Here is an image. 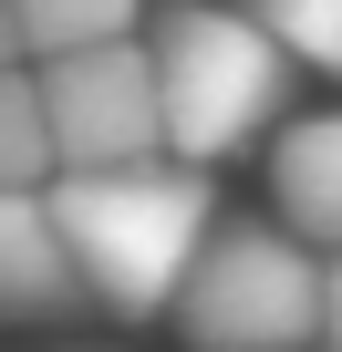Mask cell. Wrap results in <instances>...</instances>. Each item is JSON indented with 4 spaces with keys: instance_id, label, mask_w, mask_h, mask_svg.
Segmentation results:
<instances>
[{
    "instance_id": "obj_1",
    "label": "cell",
    "mask_w": 342,
    "mask_h": 352,
    "mask_svg": "<svg viewBox=\"0 0 342 352\" xmlns=\"http://www.w3.org/2000/svg\"><path fill=\"white\" fill-rule=\"evenodd\" d=\"M52 218L94 280V300L114 321H156V311H177L197 259H208V166H114V176H63L52 187Z\"/></svg>"
},
{
    "instance_id": "obj_2",
    "label": "cell",
    "mask_w": 342,
    "mask_h": 352,
    "mask_svg": "<svg viewBox=\"0 0 342 352\" xmlns=\"http://www.w3.org/2000/svg\"><path fill=\"white\" fill-rule=\"evenodd\" d=\"M290 42L259 21V11H208V0H187V11H166L156 32V83H166V145H177V166H218L239 155L259 124H280L290 104Z\"/></svg>"
},
{
    "instance_id": "obj_3",
    "label": "cell",
    "mask_w": 342,
    "mask_h": 352,
    "mask_svg": "<svg viewBox=\"0 0 342 352\" xmlns=\"http://www.w3.org/2000/svg\"><path fill=\"white\" fill-rule=\"evenodd\" d=\"M177 331L197 352H301L311 331H332V270L290 239V228H218Z\"/></svg>"
},
{
    "instance_id": "obj_4",
    "label": "cell",
    "mask_w": 342,
    "mask_h": 352,
    "mask_svg": "<svg viewBox=\"0 0 342 352\" xmlns=\"http://www.w3.org/2000/svg\"><path fill=\"white\" fill-rule=\"evenodd\" d=\"M42 104H52V145L63 176H114V166H166V83H156V42H104V52H63L42 63Z\"/></svg>"
},
{
    "instance_id": "obj_5",
    "label": "cell",
    "mask_w": 342,
    "mask_h": 352,
    "mask_svg": "<svg viewBox=\"0 0 342 352\" xmlns=\"http://www.w3.org/2000/svg\"><path fill=\"white\" fill-rule=\"evenodd\" d=\"M0 300H11L21 321H63V311L94 300V280H83V259H73V239L52 218V197H0Z\"/></svg>"
},
{
    "instance_id": "obj_6",
    "label": "cell",
    "mask_w": 342,
    "mask_h": 352,
    "mask_svg": "<svg viewBox=\"0 0 342 352\" xmlns=\"http://www.w3.org/2000/svg\"><path fill=\"white\" fill-rule=\"evenodd\" d=\"M270 197L301 239H321L342 259V114H311L270 145Z\"/></svg>"
},
{
    "instance_id": "obj_7",
    "label": "cell",
    "mask_w": 342,
    "mask_h": 352,
    "mask_svg": "<svg viewBox=\"0 0 342 352\" xmlns=\"http://www.w3.org/2000/svg\"><path fill=\"white\" fill-rule=\"evenodd\" d=\"M63 187V145H52V104H42V63L0 73V197H52Z\"/></svg>"
},
{
    "instance_id": "obj_8",
    "label": "cell",
    "mask_w": 342,
    "mask_h": 352,
    "mask_svg": "<svg viewBox=\"0 0 342 352\" xmlns=\"http://www.w3.org/2000/svg\"><path fill=\"white\" fill-rule=\"evenodd\" d=\"M135 0H11V52L21 63H63V52H104L125 42Z\"/></svg>"
},
{
    "instance_id": "obj_9",
    "label": "cell",
    "mask_w": 342,
    "mask_h": 352,
    "mask_svg": "<svg viewBox=\"0 0 342 352\" xmlns=\"http://www.w3.org/2000/svg\"><path fill=\"white\" fill-rule=\"evenodd\" d=\"M259 21L290 42V63L342 73V0H259Z\"/></svg>"
},
{
    "instance_id": "obj_10",
    "label": "cell",
    "mask_w": 342,
    "mask_h": 352,
    "mask_svg": "<svg viewBox=\"0 0 342 352\" xmlns=\"http://www.w3.org/2000/svg\"><path fill=\"white\" fill-rule=\"evenodd\" d=\"M332 352H342V259H332Z\"/></svg>"
}]
</instances>
